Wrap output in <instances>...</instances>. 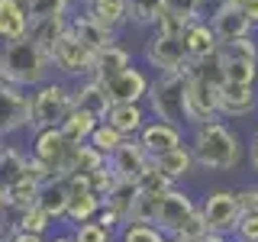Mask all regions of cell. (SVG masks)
I'll use <instances>...</instances> for the list:
<instances>
[{"mask_svg":"<svg viewBox=\"0 0 258 242\" xmlns=\"http://www.w3.org/2000/svg\"><path fill=\"white\" fill-rule=\"evenodd\" d=\"M100 123L97 116H91L87 110H71L68 116L61 119V133H64V139H68L71 145H78V142H87L91 139V133H94V126Z\"/></svg>","mask_w":258,"mask_h":242,"instance_id":"obj_27","label":"cell"},{"mask_svg":"<svg viewBox=\"0 0 258 242\" xmlns=\"http://www.w3.org/2000/svg\"><path fill=\"white\" fill-rule=\"evenodd\" d=\"M32 119V97L23 94V87L4 81L0 84V136L16 133L20 126H29Z\"/></svg>","mask_w":258,"mask_h":242,"instance_id":"obj_8","label":"cell"},{"mask_svg":"<svg viewBox=\"0 0 258 242\" xmlns=\"http://www.w3.org/2000/svg\"><path fill=\"white\" fill-rule=\"evenodd\" d=\"M71 29V16L58 13V16H42V20H29V39L36 45H42L45 52H52L55 42Z\"/></svg>","mask_w":258,"mask_h":242,"instance_id":"obj_22","label":"cell"},{"mask_svg":"<svg viewBox=\"0 0 258 242\" xmlns=\"http://www.w3.org/2000/svg\"><path fill=\"white\" fill-rule=\"evenodd\" d=\"M71 142L64 139L61 126H45L36 136V158L42 161L48 171H64V161H68Z\"/></svg>","mask_w":258,"mask_h":242,"instance_id":"obj_11","label":"cell"},{"mask_svg":"<svg viewBox=\"0 0 258 242\" xmlns=\"http://www.w3.org/2000/svg\"><path fill=\"white\" fill-rule=\"evenodd\" d=\"M204 4H210V0H204Z\"/></svg>","mask_w":258,"mask_h":242,"instance_id":"obj_56","label":"cell"},{"mask_svg":"<svg viewBox=\"0 0 258 242\" xmlns=\"http://www.w3.org/2000/svg\"><path fill=\"white\" fill-rule=\"evenodd\" d=\"M29 36L26 0H0V42H16Z\"/></svg>","mask_w":258,"mask_h":242,"instance_id":"obj_17","label":"cell"},{"mask_svg":"<svg viewBox=\"0 0 258 242\" xmlns=\"http://www.w3.org/2000/svg\"><path fill=\"white\" fill-rule=\"evenodd\" d=\"M119 220H123V216H119V213H116L113 207H107V210L100 213V220H97V223H100V226H107V229H113V226H116Z\"/></svg>","mask_w":258,"mask_h":242,"instance_id":"obj_48","label":"cell"},{"mask_svg":"<svg viewBox=\"0 0 258 242\" xmlns=\"http://www.w3.org/2000/svg\"><path fill=\"white\" fill-rule=\"evenodd\" d=\"M39 188H42L39 177H23V181H16V184L7 188V200H10L13 207H20V210H29L39 200Z\"/></svg>","mask_w":258,"mask_h":242,"instance_id":"obj_33","label":"cell"},{"mask_svg":"<svg viewBox=\"0 0 258 242\" xmlns=\"http://www.w3.org/2000/svg\"><path fill=\"white\" fill-rule=\"evenodd\" d=\"M7 204H10V200H7V188H4V184H0V210H4Z\"/></svg>","mask_w":258,"mask_h":242,"instance_id":"obj_52","label":"cell"},{"mask_svg":"<svg viewBox=\"0 0 258 242\" xmlns=\"http://www.w3.org/2000/svg\"><path fill=\"white\" fill-rule=\"evenodd\" d=\"M71 32L84 42L91 52H103V48L116 45V29L103 26L100 20H94V16H71Z\"/></svg>","mask_w":258,"mask_h":242,"instance_id":"obj_18","label":"cell"},{"mask_svg":"<svg viewBox=\"0 0 258 242\" xmlns=\"http://www.w3.org/2000/svg\"><path fill=\"white\" fill-rule=\"evenodd\" d=\"M139 184L136 181H126V177H119L116 184H113V191L107 194V204L116 210L123 220H129V213H133V207H136V200H139Z\"/></svg>","mask_w":258,"mask_h":242,"instance_id":"obj_30","label":"cell"},{"mask_svg":"<svg viewBox=\"0 0 258 242\" xmlns=\"http://www.w3.org/2000/svg\"><path fill=\"white\" fill-rule=\"evenodd\" d=\"M210 26H213L216 39H220V45H223V42H232V39L248 36V32H252V26H255V20H252L245 10H242L239 4L223 0V4L213 10V16H210Z\"/></svg>","mask_w":258,"mask_h":242,"instance_id":"obj_10","label":"cell"},{"mask_svg":"<svg viewBox=\"0 0 258 242\" xmlns=\"http://www.w3.org/2000/svg\"><path fill=\"white\" fill-rule=\"evenodd\" d=\"M255 78H258V62H239V58H226L223 55V81L255 84Z\"/></svg>","mask_w":258,"mask_h":242,"instance_id":"obj_34","label":"cell"},{"mask_svg":"<svg viewBox=\"0 0 258 242\" xmlns=\"http://www.w3.org/2000/svg\"><path fill=\"white\" fill-rule=\"evenodd\" d=\"M255 91L252 84H232V81H223L220 84V113L226 116H248L255 110Z\"/></svg>","mask_w":258,"mask_h":242,"instance_id":"obj_20","label":"cell"},{"mask_svg":"<svg viewBox=\"0 0 258 242\" xmlns=\"http://www.w3.org/2000/svg\"><path fill=\"white\" fill-rule=\"evenodd\" d=\"M194 213H197V210H194L187 194H181V191L158 194V210H155V226H158V229L177 232V226H181L184 220H190Z\"/></svg>","mask_w":258,"mask_h":242,"instance_id":"obj_12","label":"cell"},{"mask_svg":"<svg viewBox=\"0 0 258 242\" xmlns=\"http://www.w3.org/2000/svg\"><path fill=\"white\" fill-rule=\"evenodd\" d=\"M190 152H194V161H200L204 168H216V171H226V168L239 165V139L220 119L197 126Z\"/></svg>","mask_w":258,"mask_h":242,"instance_id":"obj_2","label":"cell"},{"mask_svg":"<svg viewBox=\"0 0 258 242\" xmlns=\"http://www.w3.org/2000/svg\"><path fill=\"white\" fill-rule=\"evenodd\" d=\"M152 165L155 168H161L168 177H184L190 171V165H194V152H187L184 145H177V149H168V152H161V155H155L152 158Z\"/></svg>","mask_w":258,"mask_h":242,"instance_id":"obj_29","label":"cell"},{"mask_svg":"<svg viewBox=\"0 0 258 242\" xmlns=\"http://www.w3.org/2000/svg\"><path fill=\"white\" fill-rule=\"evenodd\" d=\"M184 52H187V62L190 65H197V62H204L210 58V55H216L220 52V39H216V32L210 23L204 20H194L187 29H184Z\"/></svg>","mask_w":258,"mask_h":242,"instance_id":"obj_13","label":"cell"},{"mask_svg":"<svg viewBox=\"0 0 258 242\" xmlns=\"http://www.w3.org/2000/svg\"><path fill=\"white\" fill-rule=\"evenodd\" d=\"M0 84H4V71H0Z\"/></svg>","mask_w":258,"mask_h":242,"instance_id":"obj_54","label":"cell"},{"mask_svg":"<svg viewBox=\"0 0 258 242\" xmlns=\"http://www.w3.org/2000/svg\"><path fill=\"white\" fill-rule=\"evenodd\" d=\"M23 177H32L29 174V158H23L20 152H13V149H4V155H0V181H4V188L23 181Z\"/></svg>","mask_w":258,"mask_h":242,"instance_id":"obj_31","label":"cell"},{"mask_svg":"<svg viewBox=\"0 0 258 242\" xmlns=\"http://www.w3.org/2000/svg\"><path fill=\"white\" fill-rule=\"evenodd\" d=\"M129 68V52L126 48H119V45H110V48H103V52H97V58H94V75L97 81H113L116 75H123V71Z\"/></svg>","mask_w":258,"mask_h":242,"instance_id":"obj_26","label":"cell"},{"mask_svg":"<svg viewBox=\"0 0 258 242\" xmlns=\"http://www.w3.org/2000/svg\"><path fill=\"white\" fill-rule=\"evenodd\" d=\"M71 197H68V216L75 223H87L97 213V194L87 188V174H71Z\"/></svg>","mask_w":258,"mask_h":242,"instance_id":"obj_21","label":"cell"},{"mask_svg":"<svg viewBox=\"0 0 258 242\" xmlns=\"http://www.w3.org/2000/svg\"><path fill=\"white\" fill-rule=\"evenodd\" d=\"M0 155H4V145H0Z\"/></svg>","mask_w":258,"mask_h":242,"instance_id":"obj_55","label":"cell"},{"mask_svg":"<svg viewBox=\"0 0 258 242\" xmlns=\"http://www.w3.org/2000/svg\"><path fill=\"white\" fill-rule=\"evenodd\" d=\"M139 142H142V149L155 158V155H161V152H168V149H177V145H181V133H177L174 123L155 119V123H145L139 129Z\"/></svg>","mask_w":258,"mask_h":242,"instance_id":"obj_19","label":"cell"},{"mask_svg":"<svg viewBox=\"0 0 258 242\" xmlns=\"http://www.w3.org/2000/svg\"><path fill=\"white\" fill-rule=\"evenodd\" d=\"M236 229H239L242 242H258V216H255V213H245Z\"/></svg>","mask_w":258,"mask_h":242,"instance_id":"obj_46","label":"cell"},{"mask_svg":"<svg viewBox=\"0 0 258 242\" xmlns=\"http://www.w3.org/2000/svg\"><path fill=\"white\" fill-rule=\"evenodd\" d=\"M204 0H165V10H171V13H177V16H184L187 23H194V20H200V10H204Z\"/></svg>","mask_w":258,"mask_h":242,"instance_id":"obj_41","label":"cell"},{"mask_svg":"<svg viewBox=\"0 0 258 242\" xmlns=\"http://www.w3.org/2000/svg\"><path fill=\"white\" fill-rule=\"evenodd\" d=\"M75 110V97L64 84H39L32 94V119L29 126L45 129V126H61V119Z\"/></svg>","mask_w":258,"mask_h":242,"instance_id":"obj_4","label":"cell"},{"mask_svg":"<svg viewBox=\"0 0 258 242\" xmlns=\"http://www.w3.org/2000/svg\"><path fill=\"white\" fill-rule=\"evenodd\" d=\"M190 242H223V236H220V232H204V236H197Z\"/></svg>","mask_w":258,"mask_h":242,"instance_id":"obj_50","label":"cell"},{"mask_svg":"<svg viewBox=\"0 0 258 242\" xmlns=\"http://www.w3.org/2000/svg\"><path fill=\"white\" fill-rule=\"evenodd\" d=\"M165 13V0H129V20L139 26H155Z\"/></svg>","mask_w":258,"mask_h":242,"instance_id":"obj_35","label":"cell"},{"mask_svg":"<svg viewBox=\"0 0 258 242\" xmlns=\"http://www.w3.org/2000/svg\"><path fill=\"white\" fill-rule=\"evenodd\" d=\"M149 165H152V161H149V152L142 149V142H133V139H126L110 155V168L116 171V177H126V181H139L142 171Z\"/></svg>","mask_w":258,"mask_h":242,"instance_id":"obj_14","label":"cell"},{"mask_svg":"<svg viewBox=\"0 0 258 242\" xmlns=\"http://www.w3.org/2000/svg\"><path fill=\"white\" fill-rule=\"evenodd\" d=\"M190 23L184 20V16H177V13H171V10H165L158 16V23H155V29L158 32H165V36H184V29H187Z\"/></svg>","mask_w":258,"mask_h":242,"instance_id":"obj_44","label":"cell"},{"mask_svg":"<svg viewBox=\"0 0 258 242\" xmlns=\"http://www.w3.org/2000/svg\"><path fill=\"white\" fill-rule=\"evenodd\" d=\"M87 142H91L94 145V149H100L103 152V155H113V152H116L119 149V145H123L126 142V136L123 133H119V129L116 126H110L107 123V119H100V123H97L94 126V133H91V139H87Z\"/></svg>","mask_w":258,"mask_h":242,"instance_id":"obj_32","label":"cell"},{"mask_svg":"<svg viewBox=\"0 0 258 242\" xmlns=\"http://www.w3.org/2000/svg\"><path fill=\"white\" fill-rule=\"evenodd\" d=\"M252 168L258 171V133H255V139H252Z\"/></svg>","mask_w":258,"mask_h":242,"instance_id":"obj_51","label":"cell"},{"mask_svg":"<svg viewBox=\"0 0 258 242\" xmlns=\"http://www.w3.org/2000/svg\"><path fill=\"white\" fill-rule=\"evenodd\" d=\"M75 242H110V229L100 223H84V226H78Z\"/></svg>","mask_w":258,"mask_h":242,"instance_id":"obj_45","label":"cell"},{"mask_svg":"<svg viewBox=\"0 0 258 242\" xmlns=\"http://www.w3.org/2000/svg\"><path fill=\"white\" fill-rule=\"evenodd\" d=\"M155 210H158V194H139L129 220L133 223H155Z\"/></svg>","mask_w":258,"mask_h":242,"instance_id":"obj_39","label":"cell"},{"mask_svg":"<svg viewBox=\"0 0 258 242\" xmlns=\"http://www.w3.org/2000/svg\"><path fill=\"white\" fill-rule=\"evenodd\" d=\"M145 62L152 68H158L161 75H171V71H190L187 52H184V39L181 36H165V32H152L149 42H145Z\"/></svg>","mask_w":258,"mask_h":242,"instance_id":"obj_6","label":"cell"},{"mask_svg":"<svg viewBox=\"0 0 258 242\" xmlns=\"http://www.w3.org/2000/svg\"><path fill=\"white\" fill-rule=\"evenodd\" d=\"M123 242H165V239H161V232L155 229V226H149V223H133V226L123 232Z\"/></svg>","mask_w":258,"mask_h":242,"instance_id":"obj_43","label":"cell"},{"mask_svg":"<svg viewBox=\"0 0 258 242\" xmlns=\"http://www.w3.org/2000/svg\"><path fill=\"white\" fill-rule=\"evenodd\" d=\"M71 97H75V107L78 110H87L97 119H107V113L113 107V100H110V94H107V84L97 81V78L81 81L75 91H71Z\"/></svg>","mask_w":258,"mask_h":242,"instance_id":"obj_16","label":"cell"},{"mask_svg":"<svg viewBox=\"0 0 258 242\" xmlns=\"http://www.w3.org/2000/svg\"><path fill=\"white\" fill-rule=\"evenodd\" d=\"M29 20H42V16H58L71 10V0H26Z\"/></svg>","mask_w":258,"mask_h":242,"instance_id":"obj_38","label":"cell"},{"mask_svg":"<svg viewBox=\"0 0 258 242\" xmlns=\"http://www.w3.org/2000/svg\"><path fill=\"white\" fill-rule=\"evenodd\" d=\"M52 65L61 71V75H94V58L97 52H91L81 39L75 36V32H64V36L55 42L52 52Z\"/></svg>","mask_w":258,"mask_h":242,"instance_id":"obj_7","label":"cell"},{"mask_svg":"<svg viewBox=\"0 0 258 242\" xmlns=\"http://www.w3.org/2000/svg\"><path fill=\"white\" fill-rule=\"evenodd\" d=\"M184 116L194 126L213 123L220 116V84L207 81L204 75L190 71L187 78V94H184Z\"/></svg>","mask_w":258,"mask_h":242,"instance_id":"obj_5","label":"cell"},{"mask_svg":"<svg viewBox=\"0 0 258 242\" xmlns=\"http://www.w3.org/2000/svg\"><path fill=\"white\" fill-rule=\"evenodd\" d=\"M242 216H245V210H242V200L236 194H210L207 204H204V220H207V229L210 232H229L236 229L242 223Z\"/></svg>","mask_w":258,"mask_h":242,"instance_id":"obj_9","label":"cell"},{"mask_svg":"<svg viewBox=\"0 0 258 242\" xmlns=\"http://www.w3.org/2000/svg\"><path fill=\"white\" fill-rule=\"evenodd\" d=\"M107 123L116 126L123 136H133L145 126V116H142L139 103H113L110 113H107Z\"/></svg>","mask_w":258,"mask_h":242,"instance_id":"obj_28","label":"cell"},{"mask_svg":"<svg viewBox=\"0 0 258 242\" xmlns=\"http://www.w3.org/2000/svg\"><path fill=\"white\" fill-rule=\"evenodd\" d=\"M7 242H42V236H39V232H23V229H16Z\"/></svg>","mask_w":258,"mask_h":242,"instance_id":"obj_49","label":"cell"},{"mask_svg":"<svg viewBox=\"0 0 258 242\" xmlns=\"http://www.w3.org/2000/svg\"><path fill=\"white\" fill-rule=\"evenodd\" d=\"M52 242H75V239H68V236H61V239H52Z\"/></svg>","mask_w":258,"mask_h":242,"instance_id":"obj_53","label":"cell"},{"mask_svg":"<svg viewBox=\"0 0 258 242\" xmlns=\"http://www.w3.org/2000/svg\"><path fill=\"white\" fill-rule=\"evenodd\" d=\"M68 197H71V181L52 177V181H45L42 188H39L36 204L42 207L48 216H61V213H68Z\"/></svg>","mask_w":258,"mask_h":242,"instance_id":"obj_24","label":"cell"},{"mask_svg":"<svg viewBox=\"0 0 258 242\" xmlns=\"http://www.w3.org/2000/svg\"><path fill=\"white\" fill-rule=\"evenodd\" d=\"M48 68H52V55L42 45H36L29 36L0 45V71H4V81H10L16 87L45 84Z\"/></svg>","mask_w":258,"mask_h":242,"instance_id":"obj_1","label":"cell"},{"mask_svg":"<svg viewBox=\"0 0 258 242\" xmlns=\"http://www.w3.org/2000/svg\"><path fill=\"white\" fill-rule=\"evenodd\" d=\"M187 78L190 71H171V75H161L155 84H149V100L158 119L165 123L181 126L184 119V94H187Z\"/></svg>","mask_w":258,"mask_h":242,"instance_id":"obj_3","label":"cell"},{"mask_svg":"<svg viewBox=\"0 0 258 242\" xmlns=\"http://www.w3.org/2000/svg\"><path fill=\"white\" fill-rule=\"evenodd\" d=\"M239 200H242V210H245V213H255V216H258V191L239 194Z\"/></svg>","mask_w":258,"mask_h":242,"instance_id":"obj_47","label":"cell"},{"mask_svg":"<svg viewBox=\"0 0 258 242\" xmlns=\"http://www.w3.org/2000/svg\"><path fill=\"white\" fill-rule=\"evenodd\" d=\"M204 232H210L207 229V220H204V213H194L190 220H184L181 226H177V242H190V239H197V236H204Z\"/></svg>","mask_w":258,"mask_h":242,"instance_id":"obj_42","label":"cell"},{"mask_svg":"<svg viewBox=\"0 0 258 242\" xmlns=\"http://www.w3.org/2000/svg\"><path fill=\"white\" fill-rule=\"evenodd\" d=\"M107 155H103L100 149H94L91 142H78V145H71V152H68V161H64V171L61 174H91L97 171V168H103L107 161H103Z\"/></svg>","mask_w":258,"mask_h":242,"instance_id":"obj_23","label":"cell"},{"mask_svg":"<svg viewBox=\"0 0 258 242\" xmlns=\"http://www.w3.org/2000/svg\"><path fill=\"white\" fill-rule=\"evenodd\" d=\"M107 94L113 103H139L142 97H149V78L139 68H129L123 75H116L113 81H107Z\"/></svg>","mask_w":258,"mask_h":242,"instance_id":"obj_15","label":"cell"},{"mask_svg":"<svg viewBox=\"0 0 258 242\" xmlns=\"http://www.w3.org/2000/svg\"><path fill=\"white\" fill-rule=\"evenodd\" d=\"M48 220H52V216H48L39 204H32L29 210H23L20 226H16V229H23V232H42L45 226H48Z\"/></svg>","mask_w":258,"mask_h":242,"instance_id":"obj_40","label":"cell"},{"mask_svg":"<svg viewBox=\"0 0 258 242\" xmlns=\"http://www.w3.org/2000/svg\"><path fill=\"white\" fill-rule=\"evenodd\" d=\"M84 13L110 29H119L129 20V0H84Z\"/></svg>","mask_w":258,"mask_h":242,"instance_id":"obj_25","label":"cell"},{"mask_svg":"<svg viewBox=\"0 0 258 242\" xmlns=\"http://www.w3.org/2000/svg\"><path fill=\"white\" fill-rule=\"evenodd\" d=\"M136 184H139V191H142V194H165V191H171V188H168V184H171V177L161 171V168H155V165L145 168L142 177H139Z\"/></svg>","mask_w":258,"mask_h":242,"instance_id":"obj_37","label":"cell"},{"mask_svg":"<svg viewBox=\"0 0 258 242\" xmlns=\"http://www.w3.org/2000/svg\"><path fill=\"white\" fill-rule=\"evenodd\" d=\"M220 52L226 58H239V62H258V45L252 42V36H242L232 39V42H223Z\"/></svg>","mask_w":258,"mask_h":242,"instance_id":"obj_36","label":"cell"}]
</instances>
